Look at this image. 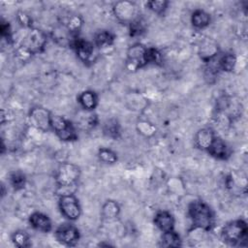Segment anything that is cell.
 <instances>
[{
	"mask_svg": "<svg viewBox=\"0 0 248 248\" xmlns=\"http://www.w3.org/2000/svg\"><path fill=\"white\" fill-rule=\"evenodd\" d=\"M188 214L192 220L193 227L201 228L204 231L211 229L214 223V215L211 208L201 201H196L190 203Z\"/></svg>",
	"mask_w": 248,
	"mask_h": 248,
	"instance_id": "1",
	"label": "cell"
},
{
	"mask_svg": "<svg viewBox=\"0 0 248 248\" xmlns=\"http://www.w3.org/2000/svg\"><path fill=\"white\" fill-rule=\"evenodd\" d=\"M247 224L243 220H234L228 223L221 234L225 242L231 245H241L247 239Z\"/></svg>",
	"mask_w": 248,
	"mask_h": 248,
	"instance_id": "2",
	"label": "cell"
},
{
	"mask_svg": "<svg viewBox=\"0 0 248 248\" xmlns=\"http://www.w3.org/2000/svg\"><path fill=\"white\" fill-rule=\"evenodd\" d=\"M46 38L44 32L37 28H30L22 37L19 47L33 54L41 51L46 46Z\"/></svg>",
	"mask_w": 248,
	"mask_h": 248,
	"instance_id": "3",
	"label": "cell"
},
{
	"mask_svg": "<svg viewBox=\"0 0 248 248\" xmlns=\"http://www.w3.org/2000/svg\"><path fill=\"white\" fill-rule=\"evenodd\" d=\"M80 170L73 163H62L56 172V183L58 187H72L79 178Z\"/></svg>",
	"mask_w": 248,
	"mask_h": 248,
	"instance_id": "4",
	"label": "cell"
},
{
	"mask_svg": "<svg viewBox=\"0 0 248 248\" xmlns=\"http://www.w3.org/2000/svg\"><path fill=\"white\" fill-rule=\"evenodd\" d=\"M147 47L140 44L133 45L127 51V67L129 70H138L148 64Z\"/></svg>",
	"mask_w": 248,
	"mask_h": 248,
	"instance_id": "5",
	"label": "cell"
},
{
	"mask_svg": "<svg viewBox=\"0 0 248 248\" xmlns=\"http://www.w3.org/2000/svg\"><path fill=\"white\" fill-rule=\"evenodd\" d=\"M51 128L62 140H74L77 139L74 125L60 115H51Z\"/></svg>",
	"mask_w": 248,
	"mask_h": 248,
	"instance_id": "6",
	"label": "cell"
},
{
	"mask_svg": "<svg viewBox=\"0 0 248 248\" xmlns=\"http://www.w3.org/2000/svg\"><path fill=\"white\" fill-rule=\"evenodd\" d=\"M59 208L62 215L69 220H77L81 213L78 201L73 194L60 196Z\"/></svg>",
	"mask_w": 248,
	"mask_h": 248,
	"instance_id": "7",
	"label": "cell"
},
{
	"mask_svg": "<svg viewBox=\"0 0 248 248\" xmlns=\"http://www.w3.org/2000/svg\"><path fill=\"white\" fill-rule=\"evenodd\" d=\"M30 124L40 131H47L51 128V114L44 108H34L29 113Z\"/></svg>",
	"mask_w": 248,
	"mask_h": 248,
	"instance_id": "8",
	"label": "cell"
},
{
	"mask_svg": "<svg viewBox=\"0 0 248 248\" xmlns=\"http://www.w3.org/2000/svg\"><path fill=\"white\" fill-rule=\"evenodd\" d=\"M113 14L118 20L131 23L137 18V7L131 1H118L113 6Z\"/></svg>",
	"mask_w": 248,
	"mask_h": 248,
	"instance_id": "9",
	"label": "cell"
},
{
	"mask_svg": "<svg viewBox=\"0 0 248 248\" xmlns=\"http://www.w3.org/2000/svg\"><path fill=\"white\" fill-rule=\"evenodd\" d=\"M72 46L75 47L78 58L83 62H91L93 59V54L95 52V45L77 37L73 42Z\"/></svg>",
	"mask_w": 248,
	"mask_h": 248,
	"instance_id": "10",
	"label": "cell"
},
{
	"mask_svg": "<svg viewBox=\"0 0 248 248\" xmlns=\"http://www.w3.org/2000/svg\"><path fill=\"white\" fill-rule=\"evenodd\" d=\"M56 237L60 242L65 245H74L78 241L79 233L76 227L64 224L57 229Z\"/></svg>",
	"mask_w": 248,
	"mask_h": 248,
	"instance_id": "11",
	"label": "cell"
},
{
	"mask_svg": "<svg viewBox=\"0 0 248 248\" xmlns=\"http://www.w3.org/2000/svg\"><path fill=\"white\" fill-rule=\"evenodd\" d=\"M209 154L217 159H227L230 156V149L227 145V143L220 138L215 137L213 140L211 145L207 149Z\"/></svg>",
	"mask_w": 248,
	"mask_h": 248,
	"instance_id": "12",
	"label": "cell"
},
{
	"mask_svg": "<svg viewBox=\"0 0 248 248\" xmlns=\"http://www.w3.org/2000/svg\"><path fill=\"white\" fill-rule=\"evenodd\" d=\"M215 137L216 136L211 129L203 128L199 130L195 135V143L199 148L202 150H207Z\"/></svg>",
	"mask_w": 248,
	"mask_h": 248,
	"instance_id": "13",
	"label": "cell"
},
{
	"mask_svg": "<svg viewBox=\"0 0 248 248\" xmlns=\"http://www.w3.org/2000/svg\"><path fill=\"white\" fill-rule=\"evenodd\" d=\"M29 222L37 231L47 232L51 230V222L49 218L41 212L32 213L29 217Z\"/></svg>",
	"mask_w": 248,
	"mask_h": 248,
	"instance_id": "14",
	"label": "cell"
},
{
	"mask_svg": "<svg viewBox=\"0 0 248 248\" xmlns=\"http://www.w3.org/2000/svg\"><path fill=\"white\" fill-rule=\"evenodd\" d=\"M199 53L202 60L210 62L218 53V46L212 40L206 39L202 42L199 47Z\"/></svg>",
	"mask_w": 248,
	"mask_h": 248,
	"instance_id": "15",
	"label": "cell"
},
{
	"mask_svg": "<svg viewBox=\"0 0 248 248\" xmlns=\"http://www.w3.org/2000/svg\"><path fill=\"white\" fill-rule=\"evenodd\" d=\"M154 223L159 230L165 232L173 230L174 218L168 211H159L154 218Z\"/></svg>",
	"mask_w": 248,
	"mask_h": 248,
	"instance_id": "16",
	"label": "cell"
},
{
	"mask_svg": "<svg viewBox=\"0 0 248 248\" xmlns=\"http://www.w3.org/2000/svg\"><path fill=\"white\" fill-rule=\"evenodd\" d=\"M78 102L85 110H92L98 104L97 95L93 91H84L78 96Z\"/></svg>",
	"mask_w": 248,
	"mask_h": 248,
	"instance_id": "17",
	"label": "cell"
},
{
	"mask_svg": "<svg viewBox=\"0 0 248 248\" xmlns=\"http://www.w3.org/2000/svg\"><path fill=\"white\" fill-rule=\"evenodd\" d=\"M191 21L196 28H204L210 23V16L203 10H196L192 14Z\"/></svg>",
	"mask_w": 248,
	"mask_h": 248,
	"instance_id": "18",
	"label": "cell"
},
{
	"mask_svg": "<svg viewBox=\"0 0 248 248\" xmlns=\"http://www.w3.org/2000/svg\"><path fill=\"white\" fill-rule=\"evenodd\" d=\"M95 46L100 49H106L112 46L113 43V36L108 32L102 30L95 35Z\"/></svg>",
	"mask_w": 248,
	"mask_h": 248,
	"instance_id": "19",
	"label": "cell"
},
{
	"mask_svg": "<svg viewBox=\"0 0 248 248\" xmlns=\"http://www.w3.org/2000/svg\"><path fill=\"white\" fill-rule=\"evenodd\" d=\"M236 65V57L232 53H226L218 60L217 68L225 72H232Z\"/></svg>",
	"mask_w": 248,
	"mask_h": 248,
	"instance_id": "20",
	"label": "cell"
},
{
	"mask_svg": "<svg viewBox=\"0 0 248 248\" xmlns=\"http://www.w3.org/2000/svg\"><path fill=\"white\" fill-rule=\"evenodd\" d=\"M119 212H120L119 205L114 201L106 202L102 207V215L108 220L116 218Z\"/></svg>",
	"mask_w": 248,
	"mask_h": 248,
	"instance_id": "21",
	"label": "cell"
},
{
	"mask_svg": "<svg viewBox=\"0 0 248 248\" xmlns=\"http://www.w3.org/2000/svg\"><path fill=\"white\" fill-rule=\"evenodd\" d=\"M162 246L164 247H178L181 245V240L178 235L173 230L163 232L162 236Z\"/></svg>",
	"mask_w": 248,
	"mask_h": 248,
	"instance_id": "22",
	"label": "cell"
},
{
	"mask_svg": "<svg viewBox=\"0 0 248 248\" xmlns=\"http://www.w3.org/2000/svg\"><path fill=\"white\" fill-rule=\"evenodd\" d=\"M90 111L91 110H85V113L80 114L78 119V125L83 129L92 128L95 126L97 122V116Z\"/></svg>",
	"mask_w": 248,
	"mask_h": 248,
	"instance_id": "23",
	"label": "cell"
},
{
	"mask_svg": "<svg viewBox=\"0 0 248 248\" xmlns=\"http://www.w3.org/2000/svg\"><path fill=\"white\" fill-rule=\"evenodd\" d=\"M103 131L106 136L109 138H116L119 135V125L113 119L107 120L103 126Z\"/></svg>",
	"mask_w": 248,
	"mask_h": 248,
	"instance_id": "24",
	"label": "cell"
},
{
	"mask_svg": "<svg viewBox=\"0 0 248 248\" xmlns=\"http://www.w3.org/2000/svg\"><path fill=\"white\" fill-rule=\"evenodd\" d=\"M13 241L17 247H27L29 243V235L24 231H17L13 234Z\"/></svg>",
	"mask_w": 248,
	"mask_h": 248,
	"instance_id": "25",
	"label": "cell"
},
{
	"mask_svg": "<svg viewBox=\"0 0 248 248\" xmlns=\"http://www.w3.org/2000/svg\"><path fill=\"white\" fill-rule=\"evenodd\" d=\"M98 155H99V158L101 161L108 163V164H113L117 160L116 154L108 148H101L99 150Z\"/></svg>",
	"mask_w": 248,
	"mask_h": 248,
	"instance_id": "26",
	"label": "cell"
},
{
	"mask_svg": "<svg viewBox=\"0 0 248 248\" xmlns=\"http://www.w3.org/2000/svg\"><path fill=\"white\" fill-rule=\"evenodd\" d=\"M146 5L152 12L156 14H162L166 11L169 5V2L165 0H153V1L147 2Z\"/></svg>",
	"mask_w": 248,
	"mask_h": 248,
	"instance_id": "27",
	"label": "cell"
},
{
	"mask_svg": "<svg viewBox=\"0 0 248 248\" xmlns=\"http://www.w3.org/2000/svg\"><path fill=\"white\" fill-rule=\"evenodd\" d=\"M137 128H138V131L145 137H151L156 133L155 126L146 121L139 122L137 125Z\"/></svg>",
	"mask_w": 248,
	"mask_h": 248,
	"instance_id": "28",
	"label": "cell"
},
{
	"mask_svg": "<svg viewBox=\"0 0 248 248\" xmlns=\"http://www.w3.org/2000/svg\"><path fill=\"white\" fill-rule=\"evenodd\" d=\"M10 182L15 189H20L25 184V176L19 171L14 172L10 176Z\"/></svg>",
	"mask_w": 248,
	"mask_h": 248,
	"instance_id": "29",
	"label": "cell"
},
{
	"mask_svg": "<svg viewBox=\"0 0 248 248\" xmlns=\"http://www.w3.org/2000/svg\"><path fill=\"white\" fill-rule=\"evenodd\" d=\"M18 19L20 21L21 24H23L24 26H29V21H30V18L27 15H25L24 13H19L18 14Z\"/></svg>",
	"mask_w": 248,
	"mask_h": 248,
	"instance_id": "30",
	"label": "cell"
}]
</instances>
